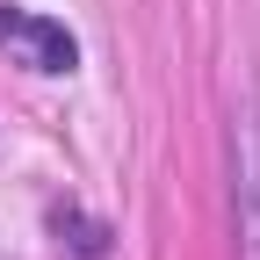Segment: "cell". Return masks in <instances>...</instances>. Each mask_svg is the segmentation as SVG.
<instances>
[{"label": "cell", "instance_id": "6da1fadb", "mask_svg": "<svg viewBox=\"0 0 260 260\" xmlns=\"http://www.w3.org/2000/svg\"><path fill=\"white\" fill-rule=\"evenodd\" d=\"M232 210H239V260H260V94L253 87L232 109Z\"/></svg>", "mask_w": 260, "mask_h": 260}, {"label": "cell", "instance_id": "7a4b0ae2", "mask_svg": "<svg viewBox=\"0 0 260 260\" xmlns=\"http://www.w3.org/2000/svg\"><path fill=\"white\" fill-rule=\"evenodd\" d=\"M0 44H8L29 73H73L80 65V44L73 29L51 22V15H22V8H0Z\"/></svg>", "mask_w": 260, "mask_h": 260}, {"label": "cell", "instance_id": "3957f363", "mask_svg": "<svg viewBox=\"0 0 260 260\" xmlns=\"http://www.w3.org/2000/svg\"><path fill=\"white\" fill-rule=\"evenodd\" d=\"M51 232H58V246H73L80 260H102L109 253V232L94 217H80V210H51Z\"/></svg>", "mask_w": 260, "mask_h": 260}]
</instances>
